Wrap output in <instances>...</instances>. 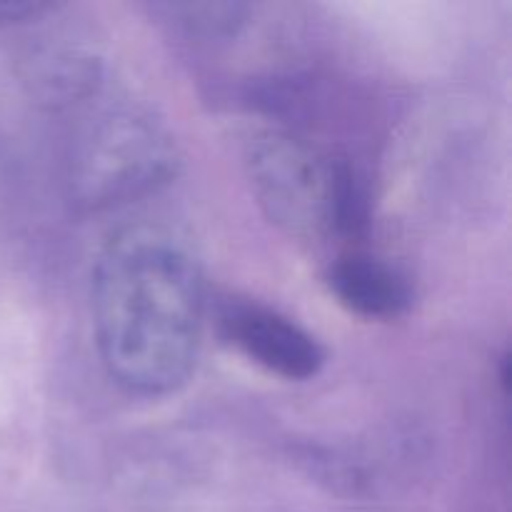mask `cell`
Instances as JSON below:
<instances>
[{
  "instance_id": "1",
  "label": "cell",
  "mask_w": 512,
  "mask_h": 512,
  "mask_svg": "<svg viewBox=\"0 0 512 512\" xmlns=\"http://www.w3.org/2000/svg\"><path fill=\"white\" fill-rule=\"evenodd\" d=\"M203 313V275L185 238L150 220L110 233L93 268V328L120 388L158 398L188 383Z\"/></svg>"
},
{
  "instance_id": "2",
  "label": "cell",
  "mask_w": 512,
  "mask_h": 512,
  "mask_svg": "<svg viewBox=\"0 0 512 512\" xmlns=\"http://www.w3.org/2000/svg\"><path fill=\"white\" fill-rule=\"evenodd\" d=\"M258 203L275 225L300 238L355 235L365 225V193L345 160L318 153L290 133L255 135L245 153Z\"/></svg>"
},
{
  "instance_id": "3",
  "label": "cell",
  "mask_w": 512,
  "mask_h": 512,
  "mask_svg": "<svg viewBox=\"0 0 512 512\" xmlns=\"http://www.w3.org/2000/svg\"><path fill=\"white\" fill-rule=\"evenodd\" d=\"M178 153L168 130L135 108H110L85 120L70 150V190L88 208H110L168 183Z\"/></svg>"
},
{
  "instance_id": "4",
  "label": "cell",
  "mask_w": 512,
  "mask_h": 512,
  "mask_svg": "<svg viewBox=\"0 0 512 512\" xmlns=\"http://www.w3.org/2000/svg\"><path fill=\"white\" fill-rule=\"evenodd\" d=\"M220 325L230 343L268 373L285 380L315 378L325 363V350L313 335L278 310L258 303H228Z\"/></svg>"
},
{
  "instance_id": "5",
  "label": "cell",
  "mask_w": 512,
  "mask_h": 512,
  "mask_svg": "<svg viewBox=\"0 0 512 512\" xmlns=\"http://www.w3.org/2000/svg\"><path fill=\"white\" fill-rule=\"evenodd\" d=\"M328 288L343 308L368 320H393L413 305L408 275L365 253L340 255L328 268Z\"/></svg>"
},
{
  "instance_id": "6",
  "label": "cell",
  "mask_w": 512,
  "mask_h": 512,
  "mask_svg": "<svg viewBox=\"0 0 512 512\" xmlns=\"http://www.w3.org/2000/svg\"><path fill=\"white\" fill-rule=\"evenodd\" d=\"M165 10H168L170 18L178 25H183L188 33L208 35V38L235 33L238 25L243 23L245 15L243 5L235 3H180L168 5Z\"/></svg>"
},
{
  "instance_id": "7",
  "label": "cell",
  "mask_w": 512,
  "mask_h": 512,
  "mask_svg": "<svg viewBox=\"0 0 512 512\" xmlns=\"http://www.w3.org/2000/svg\"><path fill=\"white\" fill-rule=\"evenodd\" d=\"M55 5L40 0H0V25H18L50 13Z\"/></svg>"
}]
</instances>
